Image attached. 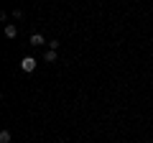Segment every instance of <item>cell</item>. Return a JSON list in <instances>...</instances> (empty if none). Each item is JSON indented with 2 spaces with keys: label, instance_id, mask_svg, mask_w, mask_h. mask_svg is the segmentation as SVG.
I'll return each mask as SVG.
<instances>
[{
  "label": "cell",
  "instance_id": "obj_1",
  "mask_svg": "<svg viewBox=\"0 0 153 143\" xmlns=\"http://www.w3.org/2000/svg\"><path fill=\"white\" fill-rule=\"evenodd\" d=\"M21 69L28 72V74L36 72V59H33V56H23V59H21Z\"/></svg>",
  "mask_w": 153,
  "mask_h": 143
},
{
  "label": "cell",
  "instance_id": "obj_2",
  "mask_svg": "<svg viewBox=\"0 0 153 143\" xmlns=\"http://www.w3.org/2000/svg\"><path fill=\"white\" fill-rule=\"evenodd\" d=\"M28 44H31V46H44V44H46V39L41 36V33H31V39H28Z\"/></svg>",
  "mask_w": 153,
  "mask_h": 143
},
{
  "label": "cell",
  "instance_id": "obj_3",
  "mask_svg": "<svg viewBox=\"0 0 153 143\" xmlns=\"http://www.w3.org/2000/svg\"><path fill=\"white\" fill-rule=\"evenodd\" d=\"M5 36H8V39H16V36H18V28L13 26V23H8V26H5Z\"/></svg>",
  "mask_w": 153,
  "mask_h": 143
},
{
  "label": "cell",
  "instance_id": "obj_4",
  "mask_svg": "<svg viewBox=\"0 0 153 143\" xmlns=\"http://www.w3.org/2000/svg\"><path fill=\"white\" fill-rule=\"evenodd\" d=\"M44 61H56V51H54V49H46V54H44Z\"/></svg>",
  "mask_w": 153,
  "mask_h": 143
},
{
  "label": "cell",
  "instance_id": "obj_5",
  "mask_svg": "<svg viewBox=\"0 0 153 143\" xmlns=\"http://www.w3.org/2000/svg\"><path fill=\"white\" fill-rule=\"evenodd\" d=\"M10 130H3V133H0V143H10Z\"/></svg>",
  "mask_w": 153,
  "mask_h": 143
},
{
  "label": "cell",
  "instance_id": "obj_6",
  "mask_svg": "<svg viewBox=\"0 0 153 143\" xmlns=\"http://www.w3.org/2000/svg\"><path fill=\"white\" fill-rule=\"evenodd\" d=\"M13 18H16V21H18V18H23V10H21V8H16V10H13Z\"/></svg>",
  "mask_w": 153,
  "mask_h": 143
}]
</instances>
